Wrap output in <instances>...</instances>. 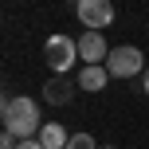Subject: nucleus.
<instances>
[{"mask_svg": "<svg viewBox=\"0 0 149 149\" xmlns=\"http://www.w3.org/2000/svg\"><path fill=\"white\" fill-rule=\"evenodd\" d=\"M106 82H110V71H106V63H90V67H82V71H79V82H74V86H79V90H86V94H98Z\"/></svg>", "mask_w": 149, "mask_h": 149, "instance_id": "6", "label": "nucleus"}, {"mask_svg": "<svg viewBox=\"0 0 149 149\" xmlns=\"http://www.w3.org/2000/svg\"><path fill=\"white\" fill-rule=\"evenodd\" d=\"M43 55H47V67H51L55 74H67L74 63H79V39H71V36H51L47 47H43Z\"/></svg>", "mask_w": 149, "mask_h": 149, "instance_id": "3", "label": "nucleus"}, {"mask_svg": "<svg viewBox=\"0 0 149 149\" xmlns=\"http://www.w3.org/2000/svg\"><path fill=\"white\" fill-rule=\"evenodd\" d=\"M0 118H4V130H8V134H16L20 141L39 137V130H43L39 106H36V98H28V94H20V98H4Z\"/></svg>", "mask_w": 149, "mask_h": 149, "instance_id": "1", "label": "nucleus"}, {"mask_svg": "<svg viewBox=\"0 0 149 149\" xmlns=\"http://www.w3.org/2000/svg\"><path fill=\"white\" fill-rule=\"evenodd\" d=\"M16 149H43V141H39V137H28V141H20Z\"/></svg>", "mask_w": 149, "mask_h": 149, "instance_id": "10", "label": "nucleus"}, {"mask_svg": "<svg viewBox=\"0 0 149 149\" xmlns=\"http://www.w3.org/2000/svg\"><path fill=\"white\" fill-rule=\"evenodd\" d=\"M141 86H145V94H149V67H145V74H141Z\"/></svg>", "mask_w": 149, "mask_h": 149, "instance_id": "11", "label": "nucleus"}, {"mask_svg": "<svg viewBox=\"0 0 149 149\" xmlns=\"http://www.w3.org/2000/svg\"><path fill=\"white\" fill-rule=\"evenodd\" d=\"M67 149H98V141L90 134H71V141H67Z\"/></svg>", "mask_w": 149, "mask_h": 149, "instance_id": "9", "label": "nucleus"}, {"mask_svg": "<svg viewBox=\"0 0 149 149\" xmlns=\"http://www.w3.org/2000/svg\"><path fill=\"white\" fill-rule=\"evenodd\" d=\"M43 94H47V102H71V94H74V90H71V82H63V79H51V82H47V86H43Z\"/></svg>", "mask_w": 149, "mask_h": 149, "instance_id": "8", "label": "nucleus"}, {"mask_svg": "<svg viewBox=\"0 0 149 149\" xmlns=\"http://www.w3.org/2000/svg\"><path fill=\"white\" fill-rule=\"evenodd\" d=\"M74 16H79V24L86 31H102L114 24V4L110 0H79L74 4Z\"/></svg>", "mask_w": 149, "mask_h": 149, "instance_id": "4", "label": "nucleus"}, {"mask_svg": "<svg viewBox=\"0 0 149 149\" xmlns=\"http://www.w3.org/2000/svg\"><path fill=\"white\" fill-rule=\"evenodd\" d=\"M39 141H43V149H67L71 134L59 126V122H43V130H39Z\"/></svg>", "mask_w": 149, "mask_h": 149, "instance_id": "7", "label": "nucleus"}, {"mask_svg": "<svg viewBox=\"0 0 149 149\" xmlns=\"http://www.w3.org/2000/svg\"><path fill=\"white\" fill-rule=\"evenodd\" d=\"M106 71H110V79H134V74H145V55H141V47H134V43L110 47Z\"/></svg>", "mask_w": 149, "mask_h": 149, "instance_id": "2", "label": "nucleus"}, {"mask_svg": "<svg viewBox=\"0 0 149 149\" xmlns=\"http://www.w3.org/2000/svg\"><path fill=\"white\" fill-rule=\"evenodd\" d=\"M79 59H82V67L110 59V43L102 39V31H82L79 36Z\"/></svg>", "mask_w": 149, "mask_h": 149, "instance_id": "5", "label": "nucleus"}, {"mask_svg": "<svg viewBox=\"0 0 149 149\" xmlns=\"http://www.w3.org/2000/svg\"><path fill=\"white\" fill-rule=\"evenodd\" d=\"M98 149H114V145H98Z\"/></svg>", "mask_w": 149, "mask_h": 149, "instance_id": "12", "label": "nucleus"}]
</instances>
